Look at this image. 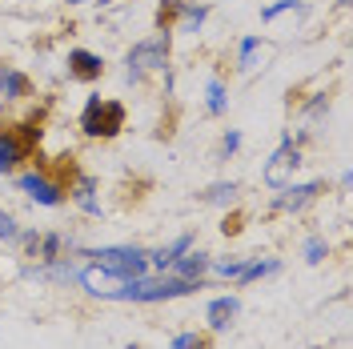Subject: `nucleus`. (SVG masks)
Returning a JSON list of instances; mask_svg holds the SVG:
<instances>
[{
  "label": "nucleus",
  "instance_id": "nucleus-11",
  "mask_svg": "<svg viewBox=\"0 0 353 349\" xmlns=\"http://www.w3.org/2000/svg\"><path fill=\"white\" fill-rule=\"evenodd\" d=\"M24 157H28V141H24L21 132H17V129L0 132V177H8Z\"/></svg>",
  "mask_w": 353,
  "mask_h": 349
},
{
  "label": "nucleus",
  "instance_id": "nucleus-14",
  "mask_svg": "<svg viewBox=\"0 0 353 349\" xmlns=\"http://www.w3.org/2000/svg\"><path fill=\"white\" fill-rule=\"evenodd\" d=\"M32 92V81L24 77L21 68L0 65V101H24Z\"/></svg>",
  "mask_w": 353,
  "mask_h": 349
},
{
  "label": "nucleus",
  "instance_id": "nucleus-7",
  "mask_svg": "<svg viewBox=\"0 0 353 349\" xmlns=\"http://www.w3.org/2000/svg\"><path fill=\"white\" fill-rule=\"evenodd\" d=\"M325 189H330L325 181H305V185H293V181H289V185H281V189H277V197H273V209H277V213H305L309 205L325 193Z\"/></svg>",
  "mask_w": 353,
  "mask_h": 349
},
{
  "label": "nucleus",
  "instance_id": "nucleus-25",
  "mask_svg": "<svg viewBox=\"0 0 353 349\" xmlns=\"http://www.w3.org/2000/svg\"><path fill=\"white\" fill-rule=\"evenodd\" d=\"M17 237H21V225H17V217L0 209V241H17Z\"/></svg>",
  "mask_w": 353,
  "mask_h": 349
},
{
  "label": "nucleus",
  "instance_id": "nucleus-13",
  "mask_svg": "<svg viewBox=\"0 0 353 349\" xmlns=\"http://www.w3.org/2000/svg\"><path fill=\"white\" fill-rule=\"evenodd\" d=\"M193 245H197V233H181V237H173L169 245H161V249L149 253V269H161V273H165V269H169L185 249H193Z\"/></svg>",
  "mask_w": 353,
  "mask_h": 349
},
{
  "label": "nucleus",
  "instance_id": "nucleus-3",
  "mask_svg": "<svg viewBox=\"0 0 353 349\" xmlns=\"http://www.w3.org/2000/svg\"><path fill=\"white\" fill-rule=\"evenodd\" d=\"M169 65V32H157V37H145L129 48L125 57V81L129 85H141L149 72H165Z\"/></svg>",
  "mask_w": 353,
  "mask_h": 349
},
{
  "label": "nucleus",
  "instance_id": "nucleus-9",
  "mask_svg": "<svg viewBox=\"0 0 353 349\" xmlns=\"http://www.w3.org/2000/svg\"><path fill=\"white\" fill-rule=\"evenodd\" d=\"M65 65H68V77H72V81H85V85H92V81L105 77V61H101L97 52H88V48H72Z\"/></svg>",
  "mask_w": 353,
  "mask_h": 349
},
{
  "label": "nucleus",
  "instance_id": "nucleus-1",
  "mask_svg": "<svg viewBox=\"0 0 353 349\" xmlns=\"http://www.w3.org/2000/svg\"><path fill=\"white\" fill-rule=\"evenodd\" d=\"M197 289H209L205 285V277H129V281H121L117 289H112L109 301H132V306H165V301H176V297H189V293H197Z\"/></svg>",
  "mask_w": 353,
  "mask_h": 349
},
{
  "label": "nucleus",
  "instance_id": "nucleus-16",
  "mask_svg": "<svg viewBox=\"0 0 353 349\" xmlns=\"http://www.w3.org/2000/svg\"><path fill=\"white\" fill-rule=\"evenodd\" d=\"M205 17H209V4H189V0H181V4H176V32H201Z\"/></svg>",
  "mask_w": 353,
  "mask_h": 349
},
{
  "label": "nucleus",
  "instance_id": "nucleus-6",
  "mask_svg": "<svg viewBox=\"0 0 353 349\" xmlns=\"http://www.w3.org/2000/svg\"><path fill=\"white\" fill-rule=\"evenodd\" d=\"M17 189H21L28 201L44 205V209H61V205H65V185L52 181L48 173H21L17 177Z\"/></svg>",
  "mask_w": 353,
  "mask_h": 349
},
{
  "label": "nucleus",
  "instance_id": "nucleus-21",
  "mask_svg": "<svg viewBox=\"0 0 353 349\" xmlns=\"http://www.w3.org/2000/svg\"><path fill=\"white\" fill-rule=\"evenodd\" d=\"M245 261H249V257H221V261H209V269H213L217 277H225V281H237Z\"/></svg>",
  "mask_w": 353,
  "mask_h": 349
},
{
  "label": "nucleus",
  "instance_id": "nucleus-5",
  "mask_svg": "<svg viewBox=\"0 0 353 349\" xmlns=\"http://www.w3.org/2000/svg\"><path fill=\"white\" fill-rule=\"evenodd\" d=\"M297 165H301V145H297V141H281V145L273 149V157L265 161L261 181L269 185V189H281V185H289V181H293Z\"/></svg>",
  "mask_w": 353,
  "mask_h": 349
},
{
  "label": "nucleus",
  "instance_id": "nucleus-15",
  "mask_svg": "<svg viewBox=\"0 0 353 349\" xmlns=\"http://www.w3.org/2000/svg\"><path fill=\"white\" fill-rule=\"evenodd\" d=\"M209 261H213V257H209L205 249H185L169 269H173V277H193V281H197V277L209 273Z\"/></svg>",
  "mask_w": 353,
  "mask_h": 349
},
{
  "label": "nucleus",
  "instance_id": "nucleus-10",
  "mask_svg": "<svg viewBox=\"0 0 353 349\" xmlns=\"http://www.w3.org/2000/svg\"><path fill=\"white\" fill-rule=\"evenodd\" d=\"M77 285L85 289L88 297H101V301H109L112 289L121 285V277H112V273L97 269V265H81V273H77Z\"/></svg>",
  "mask_w": 353,
  "mask_h": 349
},
{
  "label": "nucleus",
  "instance_id": "nucleus-18",
  "mask_svg": "<svg viewBox=\"0 0 353 349\" xmlns=\"http://www.w3.org/2000/svg\"><path fill=\"white\" fill-rule=\"evenodd\" d=\"M281 269V261H273V257H265V261H245V269H241V277H237V285H253V281H261V277H273Z\"/></svg>",
  "mask_w": 353,
  "mask_h": 349
},
{
  "label": "nucleus",
  "instance_id": "nucleus-8",
  "mask_svg": "<svg viewBox=\"0 0 353 349\" xmlns=\"http://www.w3.org/2000/svg\"><path fill=\"white\" fill-rule=\"evenodd\" d=\"M237 313H241V297L237 293H221V297H213L205 306V326H209V333H225L237 321Z\"/></svg>",
  "mask_w": 353,
  "mask_h": 349
},
{
  "label": "nucleus",
  "instance_id": "nucleus-20",
  "mask_svg": "<svg viewBox=\"0 0 353 349\" xmlns=\"http://www.w3.org/2000/svg\"><path fill=\"white\" fill-rule=\"evenodd\" d=\"M237 181H217V185H209L205 193H201V201H209V205H229L233 197H237Z\"/></svg>",
  "mask_w": 353,
  "mask_h": 349
},
{
  "label": "nucleus",
  "instance_id": "nucleus-27",
  "mask_svg": "<svg viewBox=\"0 0 353 349\" xmlns=\"http://www.w3.org/2000/svg\"><path fill=\"white\" fill-rule=\"evenodd\" d=\"M221 233H225V237H237V233H241V217H237V213H233V217H225Z\"/></svg>",
  "mask_w": 353,
  "mask_h": 349
},
{
  "label": "nucleus",
  "instance_id": "nucleus-2",
  "mask_svg": "<svg viewBox=\"0 0 353 349\" xmlns=\"http://www.w3.org/2000/svg\"><path fill=\"white\" fill-rule=\"evenodd\" d=\"M81 257H92L97 269H105V273L121 277V281L149 273V249H141V245H101V249H88Z\"/></svg>",
  "mask_w": 353,
  "mask_h": 349
},
{
  "label": "nucleus",
  "instance_id": "nucleus-26",
  "mask_svg": "<svg viewBox=\"0 0 353 349\" xmlns=\"http://www.w3.org/2000/svg\"><path fill=\"white\" fill-rule=\"evenodd\" d=\"M237 149H241V132H237V129H229L225 137H221V153H225V157H233Z\"/></svg>",
  "mask_w": 353,
  "mask_h": 349
},
{
  "label": "nucleus",
  "instance_id": "nucleus-23",
  "mask_svg": "<svg viewBox=\"0 0 353 349\" xmlns=\"http://www.w3.org/2000/svg\"><path fill=\"white\" fill-rule=\"evenodd\" d=\"M301 253H305V265H321L325 257H330V241L317 233V237L305 241V249H301Z\"/></svg>",
  "mask_w": 353,
  "mask_h": 349
},
{
  "label": "nucleus",
  "instance_id": "nucleus-24",
  "mask_svg": "<svg viewBox=\"0 0 353 349\" xmlns=\"http://www.w3.org/2000/svg\"><path fill=\"white\" fill-rule=\"evenodd\" d=\"M285 12H301V0H277V4H269V8H261V21H277V17H285Z\"/></svg>",
  "mask_w": 353,
  "mask_h": 349
},
{
  "label": "nucleus",
  "instance_id": "nucleus-17",
  "mask_svg": "<svg viewBox=\"0 0 353 349\" xmlns=\"http://www.w3.org/2000/svg\"><path fill=\"white\" fill-rule=\"evenodd\" d=\"M265 61V48H261V37H245L241 48H237V68L241 72H253V68Z\"/></svg>",
  "mask_w": 353,
  "mask_h": 349
},
{
  "label": "nucleus",
  "instance_id": "nucleus-30",
  "mask_svg": "<svg viewBox=\"0 0 353 349\" xmlns=\"http://www.w3.org/2000/svg\"><path fill=\"white\" fill-rule=\"evenodd\" d=\"M129 349H141V346H129Z\"/></svg>",
  "mask_w": 353,
  "mask_h": 349
},
{
  "label": "nucleus",
  "instance_id": "nucleus-4",
  "mask_svg": "<svg viewBox=\"0 0 353 349\" xmlns=\"http://www.w3.org/2000/svg\"><path fill=\"white\" fill-rule=\"evenodd\" d=\"M121 129H125V105H117V101H101V97H88L85 112H81V132H85V137H101V141H109V137H117Z\"/></svg>",
  "mask_w": 353,
  "mask_h": 349
},
{
  "label": "nucleus",
  "instance_id": "nucleus-22",
  "mask_svg": "<svg viewBox=\"0 0 353 349\" xmlns=\"http://www.w3.org/2000/svg\"><path fill=\"white\" fill-rule=\"evenodd\" d=\"M169 349H209V333H197V329H185V333H176Z\"/></svg>",
  "mask_w": 353,
  "mask_h": 349
},
{
  "label": "nucleus",
  "instance_id": "nucleus-29",
  "mask_svg": "<svg viewBox=\"0 0 353 349\" xmlns=\"http://www.w3.org/2000/svg\"><path fill=\"white\" fill-rule=\"evenodd\" d=\"M337 4H341V8H345V4H350V0H337Z\"/></svg>",
  "mask_w": 353,
  "mask_h": 349
},
{
  "label": "nucleus",
  "instance_id": "nucleus-28",
  "mask_svg": "<svg viewBox=\"0 0 353 349\" xmlns=\"http://www.w3.org/2000/svg\"><path fill=\"white\" fill-rule=\"evenodd\" d=\"M65 4H88V0H65Z\"/></svg>",
  "mask_w": 353,
  "mask_h": 349
},
{
  "label": "nucleus",
  "instance_id": "nucleus-19",
  "mask_svg": "<svg viewBox=\"0 0 353 349\" xmlns=\"http://www.w3.org/2000/svg\"><path fill=\"white\" fill-rule=\"evenodd\" d=\"M205 109L213 112V117H221V112L229 109V92H225V85H221L217 77L205 85Z\"/></svg>",
  "mask_w": 353,
  "mask_h": 349
},
{
  "label": "nucleus",
  "instance_id": "nucleus-12",
  "mask_svg": "<svg viewBox=\"0 0 353 349\" xmlns=\"http://www.w3.org/2000/svg\"><path fill=\"white\" fill-rule=\"evenodd\" d=\"M68 197L77 201V209H81V213H88V217H101V197H97V177L81 173L77 181H72V189H68Z\"/></svg>",
  "mask_w": 353,
  "mask_h": 349
}]
</instances>
